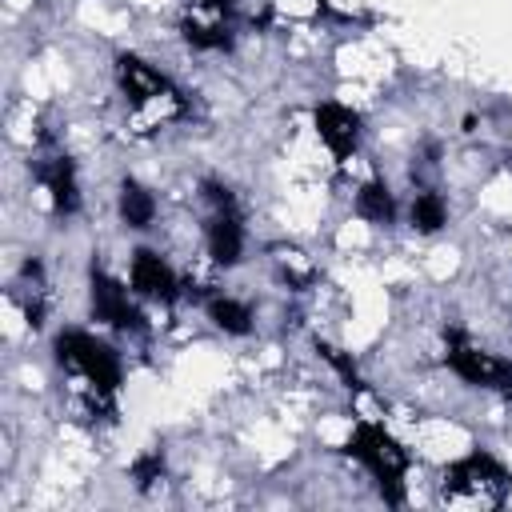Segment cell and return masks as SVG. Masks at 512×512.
Returning a JSON list of instances; mask_svg holds the SVG:
<instances>
[{"label": "cell", "mask_w": 512, "mask_h": 512, "mask_svg": "<svg viewBox=\"0 0 512 512\" xmlns=\"http://www.w3.org/2000/svg\"><path fill=\"white\" fill-rule=\"evenodd\" d=\"M56 360H60V368H68V372L80 376V384L92 392L96 404L116 396V388H120V360H116V352H112L108 344H100L96 336L76 332V328H72V332H60V340H56Z\"/></svg>", "instance_id": "obj_1"}, {"label": "cell", "mask_w": 512, "mask_h": 512, "mask_svg": "<svg viewBox=\"0 0 512 512\" xmlns=\"http://www.w3.org/2000/svg\"><path fill=\"white\" fill-rule=\"evenodd\" d=\"M348 456H356L376 488L384 492V500L400 504L404 500V472H408V452L380 428V424H356L352 436H348Z\"/></svg>", "instance_id": "obj_2"}, {"label": "cell", "mask_w": 512, "mask_h": 512, "mask_svg": "<svg viewBox=\"0 0 512 512\" xmlns=\"http://www.w3.org/2000/svg\"><path fill=\"white\" fill-rule=\"evenodd\" d=\"M504 492H508V472L488 452H472L456 460L444 472V488H440L448 504H464V508H492L504 500Z\"/></svg>", "instance_id": "obj_3"}, {"label": "cell", "mask_w": 512, "mask_h": 512, "mask_svg": "<svg viewBox=\"0 0 512 512\" xmlns=\"http://www.w3.org/2000/svg\"><path fill=\"white\" fill-rule=\"evenodd\" d=\"M116 80H120L124 96L132 100V108L144 112L148 120L164 124L168 116H180L188 108L184 96L172 88V80L164 72H156L148 60H140V56H120L116 60Z\"/></svg>", "instance_id": "obj_4"}, {"label": "cell", "mask_w": 512, "mask_h": 512, "mask_svg": "<svg viewBox=\"0 0 512 512\" xmlns=\"http://www.w3.org/2000/svg\"><path fill=\"white\" fill-rule=\"evenodd\" d=\"M204 196H208V204H212V216H208V224H204L208 252H212L216 264L232 268V264L240 260V252H244V224H240L236 200H232V192H228L224 184H216V180L204 184Z\"/></svg>", "instance_id": "obj_5"}, {"label": "cell", "mask_w": 512, "mask_h": 512, "mask_svg": "<svg viewBox=\"0 0 512 512\" xmlns=\"http://www.w3.org/2000/svg\"><path fill=\"white\" fill-rule=\"evenodd\" d=\"M448 368L460 380L476 384V388H496V392H508L512 396V364L500 360V356H492V352H484V348H476L460 332L448 336Z\"/></svg>", "instance_id": "obj_6"}, {"label": "cell", "mask_w": 512, "mask_h": 512, "mask_svg": "<svg viewBox=\"0 0 512 512\" xmlns=\"http://www.w3.org/2000/svg\"><path fill=\"white\" fill-rule=\"evenodd\" d=\"M92 316L112 324V328H120V332H140L144 328L128 288L120 280H112L100 264H92Z\"/></svg>", "instance_id": "obj_7"}, {"label": "cell", "mask_w": 512, "mask_h": 512, "mask_svg": "<svg viewBox=\"0 0 512 512\" xmlns=\"http://www.w3.org/2000/svg\"><path fill=\"white\" fill-rule=\"evenodd\" d=\"M236 0H196L184 16V40L192 48H228V20Z\"/></svg>", "instance_id": "obj_8"}, {"label": "cell", "mask_w": 512, "mask_h": 512, "mask_svg": "<svg viewBox=\"0 0 512 512\" xmlns=\"http://www.w3.org/2000/svg\"><path fill=\"white\" fill-rule=\"evenodd\" d=\"M128 284L136 296H148V300H164L172 304L180 296V280L176 272L152 252V248H136L132 252V268H128Z\"/></svg>", "instance_id": "obj_9"}, {"label": "cell", "mask_w": 512, "mask_h": 512, "mask_svg": "<svg viewBox=\"0 0 512 512\" xmlns=\"http://www.w3.org/2000/svg\"><path fill=\"white\" fill-rule=\"evenodd\" d=\"M316 132H320V140L332 148L336 160H348V156L356 152V144H360V116H356L352 108L328 100V104L316 108Z\"/></svg>", "instance_id": "obj_10"}, {"label": "cell", "mask_w": 512, "mask_h": 512, "mask_svg": "<svg viewBox=\"0 0 512 512\" xmlns=\"http://www.w3.org/2000/svg\"><path fill=\"white\" fill-rule=\"evenodd\" d=\"M36 176H40V184L52 192L56 212H76L80 192H76V172H72V160H68V156H48V160H40V164H36Z\"/></svg>", "instance_id": "obj_11"}, {"label": "cell", "mask_w": 512, "mask_h": 512, "mask_svg": "<svg viewBox=\"0 0 512 512\" xmlns=\"http://www.w3.org/2000/svg\"><path fill=\"white\" fill-rule=\"evenodd\" d=\"M120 216L128 220V228H148L152 216H156V200L148 188H140L136 180H124L120 184Z\"/></svg>", "instance_id": "obj_12"}, {"label": "cell", "mask_w": 512, "mask_h": 512, "mask_svg": "<svg viewBox=\"0 0 512 512\" xmlns=\"http://www.w3.org/2000/svg\"><path fill=\"white\" fill-rule=\"evenodd\" d=\"M208 316H212L216 328H224L232 336H244L252 328V312L236 296H208Z\"/></svg>", "instance_id": "obj_13"}, {"label": "cell", "mask_w": 512, "mask_h": 512, "mask_svg": "<svg viewBox=\"0 0 512 512\" xmlns=\"http://www.w3.org/2000/svg\"><path fill=\"white\" fill-rule=\"evenodd\" d=\"M356 212H360L364 220L388 224V220L396 216V200H392L388 184H380V180H368V184L356 192Z\"/></svg>", "instance_id": "obj_14"}, {"label": "cell", "mask_w": 512, "mask_h": 512, "mask_svg": "<svg viewBox=\"0 0 512 512\" xmlns=\"http://www.w3.org/2000/svg\"><path fill=\"white\" fill-rule=\"evenodd\" d=\"M444 220H448V208H444L440 192H416V200H412V224L420 232H436V228H444Z\"/></svg>", "instance_id": "obj_15"}, {"label": "cell", "mask_w": 512, "mask_h": 512, "mask_svg": "<svg viewBox=\"0 0 512 512\" xmlns=\"http://www.w3.org/2000/svg\"><path fill=\"white\" fill-rule=\"evenodd\" d=\"M160 472H164L160 452H148V456H140V460L132 464V476H136V484H140V488H148L152 480H160Z\"/></svg>", "instance_id": "obj_16"}, {"label": "cell", "mask_w": 512, "mask_h": 512, "mask_svg": "<svg viewBox=\"0 0 512 512\" xmlns=\"http://www.w3.org/2000/svg\"><path fill=\"white\" fill-rule=\"evenodd\" d=\"M320 352H324V356H328V360L336 364V372H340V376L348 380V388H360V376H356V364H352L348 356H340V352H336V348H328V344H320Z\"/></svg>", "instance_id": "obj_17"}]
</instances>
